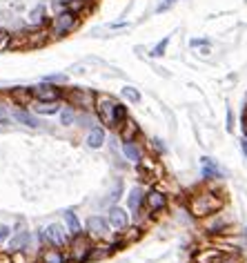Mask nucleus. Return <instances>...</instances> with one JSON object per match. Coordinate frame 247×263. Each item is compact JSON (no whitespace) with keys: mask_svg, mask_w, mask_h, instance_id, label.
Segmentation results:
<instances>
[{"mask_svg":"<svg viewBox=\"0 0 247 263\" xmlns=\"http://www.w3.org/2000/svg\"><path fill=\"white\" fill-rule=\"evenodd\" d=\"M220 205H223V199H218L214 192H200L196 196L190 199V212L198 219H205V216L216 214Z\"/></svg>","mask_w":247,"mask_h":263,"instance_id":"obj_1","label":"nucleus"},{"mask_svg":"<svg viewBox=\"0 0 247 263\" xmlns=\"http://www.w3.org/2000/svg\"><path fill=\"white\" fill-rule=\"evenodd\" d=\"M122 152H125L127 161H132L134 165L142 163V149L136 145V141H125V145H122Z\"/></svg>","mask_w":247,"mask_h":263,"instance_id":"obj_14","label":"nucleus"},{"mask_svg":"<svg viewBox=\"0 0 247 263\" xmlns=\"http://www.w3.org/2000/svg\"><path fill=\"white\" fill-rule=\"evenodd\" d=\"M216 263H243V261H240L238 256H220Z\"/></svg>","mask_w":247,"mask_h":263,"instance_id":"obj_29","label":"nucleus"},{"mask_svg":"<svg viewBox=\"0 0 247 263\" xmlns=\"http://www.w3.org/2000/svg\"><path fill=\"white\" fill-rule=\"evenodd\" d=\"M9 45H11V34L9 31H5V29H0V51L7 49Z\"/></svg>","mask_w":247,"mask_h":263,"instance_id":"obj_28","label":"nucleus"},{"mask_svg":"<svg viewBox=\"0 0 247 263\" xmlns=\"http://www.w3.org/2000/svg\"><path fill=\"white\" fill-rule=\"evenodd\" d=\"M116 105H118V101L112 96H107V94H100V96H96V109H98V116H100V121L105 123V125H116L114 121V111H116Z\"/></svg>","mask_w":247,"mask_h":263,"instance_id":"obj_3","label":"nucleus"},{"mask_svg":"<svg viewBox=\"0 0 247 263\" xmlns=\"http://www.w3.org/2000/svg\"><path fill=\"white\" fill-rule=\"evenodd\" d=\"M14 118L16 121H20L23 125H27V127H38V118L34 114H29V111H25V109L14 111Z\"/></svg>","mask_w":247,"mask_h":263,"instance_id":"obj_20","label":"nucleus"},{"mask_svg":"<svg viewBox=\"0 0 247 263\" xmlns=\"http://www.w3.org/2000/svg\"><path fill=\"white\" fill-rule=\"evenodd\" d=\"M9 232H11V230H9L7 226H3V223H0V241H7V239H9Z\"/></svg>","mask_w":247,"mask_h":263,"instance_id":"obj_30","label":"nucleus"},{"mask_svg":"<svg viewBox=\"0 0 247 263\" xmlns=\"http://www.w3.org/2000/svg\"><path fill=\"white\" fill-rule=\"evenodd\" d=\"M43 241L45 243H51V246L56 248H63V246H69V234L67 230H65L63 226H58V223H51V226H47L43 230Z\"/></svg>","mask_w":247,"mask_h":263,"instance_id":"obj_4","label":"nucleus"},{"mask_svg":"<svg viewBox=\"0 0 247 263\" xmlns=\"http://www.w3.org/2000/svg\"><path fill=\"white\" fill-rule=\"evenodd\" d=\"M240 149H243V154L247 156V139H243V141H240Z\"/></svg>","mask_w":247,"mask_h":263,"instance_id":"obj_31","label":"nucleus"},{"mask_svg":"<svg viewBox=\"0 0 247 263\" xmlns=\"http://www.w3.org/2000/svg\"><path fill=\"white\" fill-rule=\"evenodd\" d=\"M69 101L74 103V105H80V107H89L96 98H94V94H89L87 89H74L69 94Z\"/></svg>","mask_w":247,"mask_h":263,"instance_id":"obj_13","label":"nucleus"},{"mask_svg":"<svg viewBox=\"0 0 247 263\" xmlns=\"http://www.w3.org/2000/svg\"><path fill=\"white\" fill-rule=\"evenodd\" d=\"M145 192H142V187H132L129 190V196H127V205L129 210H132L134 214H140V208H142V203H145Z\"/></svg>","mask_w":247,"mask_h":263,"instance_id":"obj_10","label":"nucleus"},{"mask_svg":"<svg viewBox=\"0 0 247 263\" xmlns=\"http://www.w3.org/2000/svg\"><path fill=\"white\" fill-rule=\"evenodd\" d=\"M31 91L29 89H25V87H18V89H14L11 91V98L18 103V105H29V101H31Z\"/></svg>","mask_w":247,"mask_h":263,"instance_id":"obj_22","label":"nucleus"},{"mask_svg":"<svg viewBox=\"0 0 247 263\" xmlns=\"http://www.w3.org/2000/svg\"><path fill=\"white\" fill-rule=\"evenodd\" d=\"M127 118H129V114H127V107H125V105H122V103H118V105H116V111H114V121H116L114 127H120V125L125 123Z\"/></svg>","mask_w":247,"mask_h":263,"instance_id":"obj_23","label":"nucleus"},{"mask_svg":"<svg viewBox=\"0 0 247 263\" xmlns=\"http://www.w3.org/2000/svg\"><path fill=\"white\" fill-rule=\"evenodd\" d=\"M87 232H89V236H94V239H102V236H107V232H109V223L105 219H100V216H89Z\"/></svg>","mask_w":247,"mask_h":263,"instance_id":"obj_7","label":"nucleus"},{"mask_svg":"<svg viewBox=\"0 0 247 263\" xmlns=\"http://www.w3.org/2000/svg\"><path fill=\"white\" fill-rule=\"evenodd\" d=\"M29 241H31V232H27V230H23V232L14 234V236L9 239V243H7L9 254H14V252H23V250L29 246Z\"/></svg>","mask_w":247,"mask_h":263,"instance_id":"obj_8","label":"nucleus"},{"mask_svg":"<svg viewBox=\"0 0 247 263\" xmlns=\"http://www.w3.org/2000/svg\"><path fill=\"white\" fill-rule=\"evenodd\" d=\"M207 232H212V234H216V232H225L227 230V219L223 214H212L210 219H207Z\"/></svg>","mask_w":247,"mask_h":263,"instance_id":"obj_15","label":"nucleus"},{"mask_svg":"<svg viewBox=\"0 0 247 263\" xmlns=\"http://www.w3.org/2000/svg\"><path fill=\"white\" fill-rule=\"evenodd\" d=\"M78 25H80V18H78L76 11L65 9L58 16H54V21H51V36H54V38H63V36L71 34Z\"/></svg>","mask_w":247,"mask_h":263,"instance_id":"obj_2","label":"nucleus"},{"mask_svg":"<svg viewBox=\"0 0 247 263\" xmlns=\"http://www.w3.org/2000/svg\"><path fill=\"white\" fill-rule=\"evenodd\" d=\"M65 223H67V228H69V232L74 234V236H80L83 234V226H80V221H78V216L71 212H65Z\"/></svg>","mask_w":247,"mask_h":263,"instance_id":"obj_18","label":"nucleus"},{"mask_svg":"<svg viewBox=\"0 0 247 263\" xmlns=\"http://www.w3.org/2000/svg\"><path fill=\"white\" fill-rule=\"evenodd\" d=\"M74 121H76L74 109H71V107H65V109L60 111V123H63V125H74Z\"/></svg>","mask_w":247,"mask_h":263,"instance_id":"obj_26","label":"nucleus"},{"mask_svg":"<svg viewBox=\"0 0 247 263\" xmlns=\"http://www.w3.org/2000/svg\"><path fill=\"white\" fill-rule=\"evenodd\" d=\"M109 226L112 228H116V230H125L127 226H129V216H127V212L122 208H112L109 210Z\"/></svg>","mask_w":247,"mask_h":263,"instance_id":"obj_11","label":"nucleus"},{"mask_svg":"<svg viewBox=\"0 0 247 263\" xmlns=\"http://www.w3.org/2000/svg\"><path fill=\"white\" fill-rule=\"evenodd\" d=\"M36 111L38 114H58V105L56 103H38Z\"/></svg>","mask_w":247,"mask_h":263,"instance_id":"obj_24","label":"nucleus"},{"mask_svg":"<svg viewBox=\"0 0 247 263\" xmlns=\"http://www.w3.org/2000/svg\"><path fill=\"white\" fill-rule=\"evenodd\" d=\"M165 3H167V5H174V3H178V0H165Z\"/></svg>","mask_w":247,"mask_h":263,"instance_id":"obj_32","label":"nucleus"},{"mask_svg":"<svg viewBox=\"0 0 247 263\" xmlns=\"http://www.w3.org/2000/svg\"><path fill=\"white\" fill-rule=\"evenodd\" d=\"M31 94H34V98H38L40 103H56L58 98H60V91H58L51 83H43V85L31 87Z\"/></svg>","mask_w":247,"mask_h":263,"instance_id":"obj_5","label":"nucleus"},{"mask_svg":"<svg viewBox=\"0 0 247 263\" xmlns=\"http://www.w3.org/2000/svg\"><path fill=\"white\" fill-rule=\"evenodd\" d=\"M200 163H203V176H205V179H223V172H220V167L216 165V161H214V159H210V156H203Z\"/></svg>","mask_w":247,"mask_h":263,"instance_id":"obj_12","label":"nucleus"},{"mask_svg":"<svg viewBox=\"0 0 247 263\" xmlns=\"http://www.w3.org/2000/svg\"><path fill=\"white\" fill-rule=\"evenodd\" d=\"M122 96H125L127 101H132V103H138L140 101V91L136 89V87H122Z\"/></svg>","mask_w":247,"mask_h":263,"instance_id":"obj_27","label":"nucleus"},{"mask_svg":"<svg viewBox=\"0 0 247 263\" xmlns=\"http://www.w3.org/2000/svg\"><path fill=\"white\" fill-rule=\"evenodd\" d=\"M102 143H105V129L92 127V132H89V136H87V145L92 149H98V147H102Z\"/></svg>","mask_w":247,"mask_h":263,"instance_id":"obj_16","label":"nucleus"},{"mask_svg":"<svg viewBox=\"0 0 247 263\" xmlns=\"http://www.w3.org/2000/svg\"><path fill=\"white\" fill-rule=\"evenodd\" d=\"M136 134H138V125H136L132 118H127V121L120 125V136H122V141H134Z\"/></svg>","mask_w":247,"mask_h":263,"instance_id":"obj_17","label":"nucleus"},{"mask_svg":"<svg viewBox=\"0 0 247 263\" xmlns=\"http://www.w3.org/2000/svg\"><path fill=\"white\" fill-rule=\"evenodd\" d=\"M76 243L71 246V250H69V259L71 261H76V263H80V261H85V259H92V246H89V241H85L83 239V243H80V236H76Z\"/></svg>","mask_w":247,"mask_h":263,"instance_id":"obj_6","label":"nucleus"},{"mask_svg":"<svg viewBox=\"0 0 247 263\" xmlns=\"http://www.w3.org/2000/svg\"><path fill=\"white\" fill-rule=\"evenodd\" d=\"M69 256H65L60 250H45L43 263H67Z\"/></svg>","mask_w":247,"mask_h":263,"instance_id":"obj_19","label":"nucleus"},{"mask_svg":"<svg viewBox=\"0 0 247 263\" xmlns=\"http://www.w3.org/2000/svg\"><path fill=\"white\" fill-rule=\"evenodd\" d=\"M220 256L223 254H220L218 250H200V252L196 254V261L198 263H216Z\"/></svg>","mask_w":247,"mask_h":263,"instance_id":"obj_21","label":"nucleus"},{"mask_svg":"<svg viewBox=\"0 0 247 263\" xmlns=\"http://www.w3.org/2000/svg\"><path fill=\"white\" fill-rule=\"evenodd\" d=\"M145 203H147L149 212H160V210H165V205H167V196L162 194L160 190H152V192H147Z\"/></svg>","mask_w":247,"mask_h":263,"instance_id":"obj_9","label":"nucleus"},{"mask_svg":"<svg viewBox=\"0 0 247 263\" xmlns=\"http://www.w3.org/2000/svg\"><path fill=\"white\" fill-rule=\"evenodd\" d=\"M167 45H170V36H165L162 41L156 45V47L152 49V56L154 58H160V56H165V49H167Z\"/></svg>","mask_w":247,"mask_h":263,"instance_id":"obj_25","label":"nucleus"}]
</instances>
